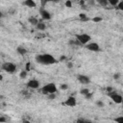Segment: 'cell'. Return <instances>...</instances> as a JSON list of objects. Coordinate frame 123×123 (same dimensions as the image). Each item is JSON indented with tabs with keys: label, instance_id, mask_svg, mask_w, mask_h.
<instances>
[{
	"label": "cell",
	"instance_id": "ba28073f",
	"mask_svg": "<svg viewBox=\"0 0 123 123\" xmlns=\"http://www.w3.org/2000/svg\"><path fill=\"white\" fill-rule=\"evenodd\" d=\"M27 86L30 88H33V89H37L39 87V82L36 79H32L27 83Z\"/></svg>",
	"mask_w": 123,
	"mask_h": 123
},
{
	"label": "cell",
	"instance_id": "603a6c76",
	"mask_svg": "<svg viewBox=\"0 0 123 123\" xmlns=\"http://www.w3.org/2000/svg\"><path fill=\"white\" fill-rule=\"evenodd\" d=\"M114 121L118 122V123H123V116H118V117L114 118Z\"/></svg>",
	"mask_w": 123,
	"mask_h": 123
},
{
	"label": "cell",
	"instance_id": "277c9868",
	"mask_svg": "<svg viewBox=\"0 0 123 123\" xmlns=\"http://www.w3.org/2000/svg\"><path fill=\"white\" fill-rule=\"evenodd\" d=\"M90 36L87 35V34H79V35H76V39L79 40V42L83 45H86L87 44L89 41H90Z\"/></svg>",
	"mask_w": 123,
	"mask_h": 123
},
{
	"label": "cell",
	"instance_id": "7c38bea8",
	"mask_svg": "<svg viewBox=\"0 0 123 123\" xmlns=\"http://www.w3.org/2000/svg\"><path fill=\"white\" fill-rule=\"evenodd\" d=\"M16 52H17L19 55L23 56V55H25V54L27 53V50H26L23 46H18V47H16Z\"/></svg>",
	"mask_w": 123,
	"mask_h": 123
},
{
	"label": "cell",
	"instance_id": "4dcf8cb0",
	"mask_svg": "<svg viewBox=\"0 0 123 123\" xmlns=\"http://www.w3.org/2000/svg\"><path fill=\"white\" fill-rule=\"evenodd\" d=\"M72 66H73V64H72V62H67V67H68V68H72Z\"/></svg>",
	"mask_w": 123,
	"mask_h": 123
},
{
	"label": "cell",
	"instance_id": "5bb4252c",
	"mask_svg": "<svg viewBox=\"0 0 123 123\" xmlns=\"http://www.w3.org/2000/svg\"><path fill=\"white\" fill-rule=\"evenodd\" d=\"M28 21L32 24V25H36L37 26V24L38 23V20H37V18H36V17H34V16H31L29 19H28Z\"/></svg>",
	"mask_w": 123,
	"mask_h": 123
},
{
	"label": "cell",
	"instance_id": "3957f363",
	"mask_svg": "<svg viewBox=\"0 0 123 123\" xmlns=\"http://www.w3.org/2000/svg\"><path fill=\"white\" fill-rule=\"evenodd\" d=\"M2 69H3L5 72H7V73L12 74V73H14V72L16 71V65L13 64L12 62H4V63L2 64Z\"/></svg>",
	"mask_w": 123,
	"mask_h": 123
},
{
	"label": "cell",
	"instance_id": "ffe728a7",
	"mask_svg": "<svg viewBox=\"0 0 123 123\" xmlns=\"http://www.w3.org/2000/svg\"><path fill=\"white\" fill-rule=\"evenodd\" d=\"M102 20H103V19H102V17H100V16H95V17L92 18V21L95 22V23H97V22H101Z\"/></svg>",
	"mask_w": 123,
	"mask_h": 123
},
{
	"label": "cell",
	"instance_id": "e0dca14e",
	"mask_svg": "<svg viewBox=\"0 0 123 123\" xmlns=\"http://www.w3.org/2000/svg\"><path fill=\"white\" fill-rule=\"evenodd\" d=\"M108 2H109L111 6L116 7V6L118 5V3H119V0H108Z\"/></svg>",
	"mask_w": 123,
	"mask_h": 123
},
{
	"label": "cell",
	"instance_id": "30bf717a",
	"mask_svg": "<svg viewBox=\"0 0 123 123\" xmlns=\"http://www.w3.org/2000/svg\"><path fill=\"white\" fill-rule=\"evenodd\" d=\"M40 15H41L42 19H44V20H49L51 18L50 12L46 10H40Z\"/></svg>",
	"mask_w": 123,
	"mask_h": 123
},
{
	"label": "cell",
	"instance_id": "9a60e30c",
	"mask_svg": "<svg viewBox=\"0 0 123 123\" xmlns=\"http://www.w3.org/2000/svg\"><path fill=\"white\" fill-rule=\"evenodd\" d=\"M96 2L100 5V6H103V7H105V6H107L108 5V0H96Z\"/></svg>",
	"mask_w": 123,
	"mask_h": 123
},
{
	"label": "cell",
	"instance_id": "d4e9b609",
	"mask_svg": "<svg viewBox=\"0 0 123 123\" xmlns=\"http://www.w3.org/2000/svg\"><path fill=\"white\" fill-rule=\"evenodd\" d=\"M96 106H97V107H99V108H103V107H104V103H103L102 101L98 100V101L96 102Z\"/></svg>",
	"mask_w": 123,
	"mask_h": 123
},
{
	"label": "cell",
	"instance_id": "83f0119b",
	"mask_svg": "<svg viewBox=\"0 0 123 123\" xmlns=\"http://www.w3.org/2000/svg\"><path fill=\"white\" fill-rule=\"evenodd\" d=\"M30 66H31V62H27L26 63V66H25V70L29 71L30 70Z\"/></svg>",
	"mask_w": 123,
	"mask_h": 123
},
{
	"label": "cell",
	"instance_id": "8fae6325",
	"mask_svg": "<svg viewBox=\"0 0 123 123\" xmlns=\"http://www.w3.org/2000/svg\"><path fill=\"white\" fill-rule=\"evenodd\" d=\"M23 4L28 8H35L36 7V2L34 0H25Z\"/></svg>",
	"mask_w": 123,
	"mask_h": 123
},
{
	"label": "cell",
	"instance_id": "ac0fdd59",
	"mask_svg": "<svg viewBox=\"0 0 123 123\" xmlns=\"http://www.w3.org/2000/svg\"><path fill=\"white\" fill-rule=\"evenodd\" d=\"M88 92H89V89H88V88H82V89L80 90V93H81L82 95H84V96L86 95Z\"/></svg>",
	"mask_w": 123,
	"mask_h": 123
},
{
	"label": "cell",
	"instance_id": "44dd1931",
	"mask_svg": "<svg viewBox=\"0 0 123 123\" xmlns=\"http://www.w3.org/2000/svg\"><path fill=\"white\" fill-rule=\"evenodd\" d=\"M68 88V85L67 84H62V85H60V89H62V90H66Z\"/></svg>",
	"mask_w": 123,
	"mask_h": 123
},
{
	"label": "cell",
	"instance_id": "4316f807",
	"mask_svg": "<svg viewBox=\"0 0 123 123\" xmlns=\"http://www.w3.org/2000/svg\"><path fill=\"white\" fill-rule=\"evenodd\" d=\"M47 96H48V98H49V99L53 100V99H55V98H56V93H51V94H48Z\"/></svg>",
	"mask_w": 123,
	"mask_h": 123
},
{
	"label": "cell",
	"instance_id": "2e32d148",
	"mask_svg": "<svg viewBox=\"0 0 123 123\" xmlns=\"http://www.w3.org/2000/svg\"><path fill=\"white\" fill-rule=\"evenodd\" d=\"M27 73H28L27 70H22V71L20 72V74H19L20 79H25V78L27 77Z\"/></svg>",
	"mask_w": 123,
	"mask_h": 123
},
{
	"label": "cell",
	"instance_id": "4fadbf2b",
	"mask_svg": "<svg viewBox=\"0 0 123 123\" xmlns=\"http://www.w3.org/2000/svg\"><path fill=\"white\" fill-rule=\"evenodd\" d=\"M37 29H38V30H40V31L45 30V29H46L45 23H43V22H38V23L37 24Z\"/></svg>",
	"mask_w": 123,
	"mask_h": 123
},
{
	"label": "cell",
	"instance_id": "7402d4cb",
	"mask_svg": "<svg viewBox=\"0 0 123 123\" xmlns=\"http://www.w3.org/2000/svg\"><path fill=\"white\" fill-rule=\"evenodd\" d=\"M116 7H117V9H118V10H120V11H122V12H123V0H122V1H119L118 5H117Z\"/></svg>",
	"mask_w": 123,
	"mask_h": 123
},
{
	"label": "cell",
	"instance_id": "1f68e13d",
	"mask_svg": "<svg viewBox=\"0 0 123 123\" xmlns=\"http://www.w3.org/2000/svg\"><path fill=\"white\" fill-rule=\"evenodd\" d=\"M7 120H6V118H4V117H0V122H6Z\"/></svg>",
	"mask_w": 123,
	"mask_h": 123
},
{
	"label": "cell",
	"instance_id": "8992f818",
	"mask_svg": "<svg viewBox=\"0 0 123 123\" xmlns=\"http://www.w3.org/2000/svg\"><path fill=\"white\" fill-rule=\"evenodd\" d=\"M86 48L92 52H98L100 50V46L96 42H88L87 44H86Z\"/></svg>",
	"mask_w": 123,
	"mask_h": 123
},
{
	"label": "cell",
	"instance_id": "6da1fadb",
	"mask_svg": "<svg viewBox=\"0 0 123 123\" xmlns=\"http://www.w3.org/2000/svg\"><path fill=\"white\" fill-rule=\"evenodd\" d=\"M36 61L40 63V64H44V65H48V64H53L57 62V60L50 54H40L37 55L36 57Z\"/></svg>",
	"mask_w": 123,
	"mask_h": 123
},
{
	"label": "cell",
	"instance_id": "9c48e42d",
	"mask_svg": "<svg viewBox=\"0 0 123 123\" xmlns=\"http://www.w3.org/2000/svg\"><path fill=\"white\" fill-rule=\"evenodd\" d=\"M78 81H79L81 84H83V85H86V84H88V83L90 82L89 77H87V76H86V75H79V76H78Z\"/></svg>",
	"mask_w": 123,
	"mask_h": 123
},
{
	"label": "cell",
	"instance_id": "5b68a950",
	"mask_svg": "<svg viewBox=\"0 0 123 123\" xmlns=\"http://www.w3.org/2000/svg\"><path fill=\"white\" fill-rule=\"evenodd\" d=\"M108 95H109V97H110L114 103H116V104H121V103L123 102V97H122L120 94H118V93H116V92H114V91L109 92Z\"/></svg>",
	"mask_w": 123,
	"mask_h": 123
},
{
	"label": "cell",
	"instance_id": "484cf974",
	"mask_svg": "<svg viewBox=\"0 0 123 123\" xmlns=\"http://www.w3.org/2000/svg\"><path fill=\"white\" fill-rule=\"evenodd\" d=\"M65 6H66L67 8H71V7H72V2H71L70 0H67V1L65 2Z\"/></svg>",
	"mask_w": 123,
	"mask_h": 123
},
{
	"label": "cell",
	"instance_id": "52a82bcc",
	"mask_svg": "<svg viewBox=\"0 0 123 123\" xmlns=\"http://www.w3.org/2000/svg\"><path fill=\"white\" fill-rule=\"evenodd\" d=\"M65 106H67V107H75L76 105H77V101H76V98L74 97V96H69L66 100H65V102L63 103Z\"/></svg>",
	"mask_w": 123,
	"mask_h": 123
},
{
	"label": "cell",
	"instance_id": "7a4b0ae2",
	"mask_svg": "<svg viewBox=\"0 0 123 123\" xmlns=\"http://www.w3.org/2000/svg\"><path fill=\"white\" fill-rule=\"evenodd\" d=\"M57 91H58V88H57V86L54 83L47 84V85H45L44 86L41 87V93L44 94V95H48V94H51V93H56Z\"/></svg>",
	"mask_w": 123,
	"mask_h": 123
},
{
	"label": "cell",
	"instance_id": "cb8c5ba5",
	"mask_svg": "<svg viewBox=\"0 0 123 123\" xmlns=\"http://www.w3.org/2000/svg\"><path fill=\"white\" fill-rule=\"evenodd\" d=\"M92 96H93V93L89 91L86 95H85V98H86V99H87V100H89V99H91V98H92Z\"/></svg>",
	"mask_w": 123,
	"mask_h": 123
},
{
	"label": "cell",
	"instance_id": "f1b7e54d",
	"mask_svg": "<svg viewBox=\"0 0 123 123\" xmlns=\"http://www.w3.org/2000/svg\"><path fill=\"white\" fill-rule=\"evenodd\" d=\"M119 77H120V74H119V73H115V74L113 75V79H115V80L119 79Z\"/></svg>",
	"mask_w": 123,
	"mask_h": 123
},
{
	"label": "cell",
	"instance_id": "d6986e66",
	"mask_svg": "<svg viewBox=\"0 0 123 123\" xmlns=\"http://www.w3.org/2000/svg\"><path fill=\"white\" fill-rule=\"evenodd\" d=\"M79 16H80V18H81L83 21H87V20H88V18L86 17V13H80Z\"/></svg>",
	"mask_w": 123,
	"mask_h": 123
},
{
	"label": "cell",
	"instance_id": "f546056e",
	"mask_svg": "<svg viewBox=\"0 0 123 123\" xmlns=\"http://www.w3.org/2000/svg\"><path fill=\"white\" fill-rule=\"evenodd\" d=\"M49 1H54V0H41V4H42V6H44V5H45V3L49 2Z\"/></svg>",
	"mask_w": 123,
	"mask_h": 123
}]
</instances>
